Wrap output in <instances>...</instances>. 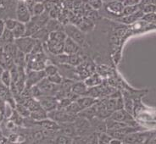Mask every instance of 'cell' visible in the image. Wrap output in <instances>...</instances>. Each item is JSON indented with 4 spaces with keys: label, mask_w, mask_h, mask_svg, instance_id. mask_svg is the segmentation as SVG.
<instances>
[{
    "label": "cell",
    "mask_w": 156,
    "mask_h": 144,
    "mask_svg": "<svg viewBox=\"0 0 156 144\" xmlns=\"http://www.w3.org/2000/svg\"><path fill=\"white\" fill-rule=\"evenodd\" d=\"M76 116L69 114L65 109H55L48 112V118H50L51 120L55 121L58 124L73 122Z\"/></svg>",
    "instance_id": "1"
},
{
    "label": "cell",
    "mask_w": 156,
    "mask_h": 144,
    "mask_svg": "<svg viewBox=\"0 0 156 144\" xmlns=\"http://www.w3.org/2000/svg\"><path fill=\"white\" fill-rule=\"evenodd\" d=\"M63 30L66 32L67 37H70V39H72L73 41H75L78 45L82 46L85 42L84 32L81 31L76 26H75L74 24H66V25H65Z\"/></svg>",
    "instance_id": "2"
},
{
    "label": "cell",
    "mask_w": 156,
    "mask_h": 144,
    "mask_svg": "<svg viewBox=\"0 0 156 144\" xmlns=\"http://www.w3.org/2000/svg\"><path fill=\"white\" fill-rule=\"evenodd\" d=\"M37 42V41L31 37L24 36V37H21L19 38L15 39L14 43H15L16 47L18 48V50L22 52L25 54H28L32 51Z\"/></svg>",
    "instance_id": "3"
},
{
    "label": "cell",
    "mask_w": 156,
    "mask_h": 144,
    "mask_svg": "<svg viewBox=\"0 0 156 144\" xmlns=\"http://www.w3.org/2000/svg\"><path fill=\"white\" fill-rule=\"evenodd\" d=\"M109 118L112 119L114 121L124 122V123H126V124H128L129 125H132V126H136L134 123V119H133V115L131 114V113H129L128 111H126L125 109L115 110L110 114Z\"/></svg>",
    "instance_id": "4"
},
{
    "label": "cell",
    "mask_w": 156,
    "mask_h": 144,
    "mask_svg": "<svg viewBox=\"0 0 156 144\" xmlns=\"http://www.w3.org/2000/svg\"><path fill=\"white\" fill-rule=\"evenodd\" d=\"M46 77L44 70H29L26 76V86L27 88H31V86L38 84L43 79Z\"/></svg>",
    "instance_id": "5"
},
{
    "label": "cell",
    "mask_w": 156,
    "mask_h": 144,
    "mask_svg": "<svg viewBox=\"0 0 156 144\" xmlns=\"http://www.w3.org/2000/svg\"><path fill=\"white\" fill-rule=\"evenodd\" d=\"M31 13L24 1H19L16 7V17L20 22L26 24L31 19Z\"/></svg>",
    "instance_id": "6"
},
{
    "label": "cell",
    "mask_w": 156,
    "mask_h": 144,
    "mask_svg": "<svg viewBox=\"0 0 156 144\" xmlns=\"http://www.w3.org/2000/svg\"><path fill=\"white\" fill-rule=\"evenodd\" d=\"M123 9H124V4L119 1H111L105 4L106 11L119 17L122 16Z\"/></svg>",
    "instance_id": "7"
},
{
    "label": "cell",
    "mask_w": 156,
    "mask_h": 144,
    "mask_svg": "<svg viewBox=\"0 0 156 144\" xmlns=\"http://www.w3.org/2000/svg\"><path fill=\"white\" fill-rule=\"evenodd\" d=\"M41 99L39 100L40 105L44 110H46L47 112L52 111L54 109H57L58 107V102L55 97H40Z\"/></svg>",
    "instance_id": "8"
},
{
    "label": "cell",
    "mask_w": 156,
    "mask_h": 144,
    "mask_svg": "<svg viewBox=\"0 0 156 144\" xmlns=\"http://www.w3.org/2000/svg\"><path fill=\"white\" fill-rule=\"evenodd\" d=\"M79 50H80V45H78L75 41L67 37L64 42V54H77Z\"/></svg>",
    "instance_id": "9"
},
{
    "label": "cell",
    "mask_w": 156,
    "mask_h": 144,
    "mask_svg": "<svg viewBox=\"0 0 156 144\" xmlns=\"http://www.w3.org/2000/svg\"><path fill=\"white\" fill-rule=\"evenodd\" d=\"M46 44H47L48 50L52 54L58 55L64 54V43L48 40Z\"/></svg>",
    "instance_id": "10"
},
{
    "label": "cell",
    "mask_w": 156,
    "mask_h": 144,
    "mask_svg": "<svg viewBox=\"0 0 156 144\" xmlns=\"http://www.w3.org/2000/svg\"><path fill=\"white\" fill-rule=\"evenodd\" d=\"M37 124H38L40 126H42L43 129L47 130V131H50V132H55L57 131L59 128V125L57 122L55 121L51 120L50 118H46L44 120H42L40 121H36Z\"/></svg>",
    "instance_id": "11"
},
{
    "label": "cell",
    "mask_w": 156,
    "mask_h": 144,
    "mask_svg": "<svg viewBox=\"0 0 156 144\" xmlns=\"http://www.w3.org/2000/svg\"><path fill=\"white\" fill-rule=\"evenodd\" d=\"M97 102L98 100L95 97H91V96H86V95L84 97H78V99L76 100V103L78 104V105L80 106V108H81L82 110L93 106Z\"/></svg>",
    "instance_id": "12"
},
{
    "label": "cell",
    "mask_w": 156,
    "mask_h": 144,
    "mask_svg": "<svg viewBox=\"0 0 156 144\" xmlns=\"http://www.w3.org/2000/svg\"><path fill=\"white\" fill-rule=\"evenodd\" d=\"M89 87H87L84 82H76L71 86V92L77 96H85L87 95Z\"/></svg>",
    "instance_id": "13"
},
{
    "label": "cell",
    "mask_w": 156,
    "mask_h": 144,
    "mask_svg": "<svg viewBox=\"0 0 156 144\" xmlns=\"http://www.w3.org/2000/svg\"><path fill=\"white\" fill-rule=\"evenodd\" d=\"M143 16H144V13L141 9H139L138 11H136V13L132 14V15L120 16L121 17V22H123L124 24H133L134 22L137 21L138 19H141Z\"/></svg>",
    "instance_id": "14"
},
{
    "label": "cell",
    "mask_w": 156,
    "mask_h": 144,
    "mask_svg": "<svg viewBox=\"0 0 156 144\" xmlns=\"http://www.w3.org/2000/svg\"><path fill=\"white\" fill-rule=\"evenodd\" d=\"M76 24H77V26L82 31H87L90 29H92L94 26V23L92 21V19H88L87 17H81V19L76 20Z\"/></svg>",
    "instance_id": "15"
},
{
    "label": "cell",
    "mask_w": 156,
    "mask_h": 144,
    "mask_svg": "<svg viewBox=\"0 0 156 144\" xmlns=\"http://www.w3.org/2000/svg\"><path fill=\"white\" fill-rule=\"evenodd\" d=\"M49 16H48V13L47 11L43 12V14L39 15V16H31V20H33L39 27H44L46 26V24L48 21Z\"/></svg>",
    "instance_id": "16"
},
{
    "label": "cell",
    "mask_w": 156,
    "mask_h": 144,
    "mask_svg": "<svg viewBox=\"0 0 156 144\" xmlns=\"http://www.w3.org/2000/svg\"><path fill=\"white\" fill-rule=\"evenodd\" d=\"M67 36L64 30H59V31H51L48 34V39L51 41H55V42H59V43H64L65 40L66 39Z\"/></svg>",
    "instance_id": "17"
},
{
    "label": "cell",
    "mask_w": 156,
    "mask_h": 144,
    "mask_svg": "<svg viewBox=\"0 0 156 144\" xmlns=\"http://www.w3.org/2000/svg\"><path fill=\"white\" fill-rule=\"evenodd\" d=\"M45 28L48 31V32H51V31L63 30L64 26L58 19H49L45 26Z\"/></svg>",
    "instance_id": "18"
},
{
    "label": "cell",
    "mask_w": 156,
    "mask_h": 144,
    "mask_svg": "<svg viewBox=\"0 0 156 144\" xmlns=\"http://www.w3.org/2000/svg\"><path fill=\"white\" fill-rule=\"evenodd\" d=\"M29 117H31L32 121H40L48 118V112L46 110H44L43 108H40V109H37V110L31 111Z\"/></svg>",
    "instance_id": "19"
},
{
    "label": "cell",
    "mask_w": 156,
    "mask_h": 144,
    "mask_svg": "<svg viewBox=\"0 0 156 144\" xmlns=\"http://www.w3.org/2000/svg\"><path fill=\"white\" fill-rule=\"evenodd\" d=\"M48 34H49V32H48V31L44 26V27L39 28L38 30L36 31L33 35L31 36V37H33L37 41H44V42H47L48 39Z\"/></svg>",
    "instance_id": "20"
},
{
    "label": "cell",
    "mask_w": 156,
    "mask_h": 144,
    "mask_svg": "<svg viewBox=\"0 0 156 144\" xmlns=\"http://www.w3.org/2000/svg\"><path fill=\"white\" fill-rule=\"evenodd\" d=\"M12 33L14 35L15 39L24 37L25 33H26V26H25V24L18 21L15 28L12 30Z\"/></svg>",
    "instance_id": "21"
},
{
    "label": "cell",
    "mask_w": 156,
    "mask_h": 144,
    "mask_svg": "<svg viewBox=\"0 0 156 144\" xmlns=\"http://www.w3.org/2000/svg\"><path fill=\"white\" fill-rule=\"evenodd\" d=\"M102 82V80L100 76L98 75H93L86 78V80L84 81V83L86 84L87 87H94L98 85H99Z\"/></svg>",
    "instance_id": "22"
},
{
    "label": "cell",
    "mask_w": 156,
    "mask_h": 144,
    "mask_svg": "<svg viewBox=\"0 0 156 144\" xmlns=\"http://www.w3.org/2000/svg\"><path fill=\"white\" fill-rule=\"evenodd\" d=\"M25 26H26V33H25V36H29V37H31L35 33L36 31L38 30L39 28H41L39 27L38 26L33 20H31V19H30L27 23L25 24Z\"/></svg>",
    "instance_id": "23"
},
{
    "label": "cell",
    "mask_w": 156,
    "mask_h": 144,
    "mask_svg": "<svg viewBox=\"0 0 156 144\" xmlns=\"http://www.w3.org/2000/svg\"><path fill=\"white\" fill-rule=\"evenodd\" d=\"M0 39H1V41L4 43H5V44L14 43V41H15V37H14V35H13V33H12V31L9 30L7 28H5L4 30L2 35L0 37Z\"/></svg>",
    "instance_id": "24"
},
{
    "label": "cell",
    "mask_w": 156,
    "mask_h": 144,
    "mask_svg": "<svg viewBox=\"0 0 156 144\" xmlns=\"http://www.w3.org/2000/svg\"><path fill=\"white\" fill-rule=\"evenodd\" d=\"M65 109L66 110L67 112L70 114H72V115H75V116H76L79 112L82 110L81 108H80V106L78 105V104L76 103V101H72L71 103H70L65 108Z\"/></svg>",
    "instance_id": "25"
},
{
    "label": "cell",
    "mask_w": 156,
    "mask_h": 144,
    "mask_svg": "<svg viewBox=\"0 0 156 144\" xmlns=\"http://www.w3.org/2000/svg\"><path fill=\"white\" fill-rule=\"evenodd\" d=\"M0 82H2L4 86H8V87L10 86L12 82V78L9 70H3L2 75H1V77H0Z\"/></svg>",
    "instance_id": "26"
},
{
    "label": "cell",
    "mask_w": 156,
    "mask_h": 144,
    "mask_svg": "<svg viewBox=\"0 0 156 144\" xmlns=\"http://www.w3.org/2000/svg\"><path fill=\"white\" fill-rule=\"evenodd\" d=\"M8 119L9 120H10L11 121H13L17 126H18V125H23L24 117L21 116V115L16 111V109L13 110V112H12V114H10V116L9 117Z\"/></svg>",
    "instance_id": "27"
},
{
    "label": "cell",
    "mask_w": 156,
    "mask_h": 144,
    "mask_svg": "<svg viewBox=\"0 0 156 144\" xmlns=\"http://www.w3.org/2000/svg\"><path fill=\"white\" fill-rule=\"evenodd\" d=\"M82 62V58L78 55V54H68L67 58V64L73 66L80 65Z\"/></svg>",
    "instance_id": "28"
},
{
    "label": "cell",
    "mask_w": 156,
    "mask_h": 144,
    "mask_svg": "<svg viewBox=\"0 0 156 144\" xmlns=\"http://www.w3.org/2000/svg\"><path fill=\"white\" fill-rule=\"evenodd\" d=\"M16 111L21 115L24 118H27V117L30 116V114H31V111L26 107V106L22 104H19V103H16Z\"/></svg>",
    "instance_id": "29"
},
{
    "label": "cell",
    "mask_w": 156,
    "mask_h": 144,
    "mask_svg": "<svg viewBox=\"0 0 156 144\" xmlns=\"http://www.w3.org/2000/svg\"><path fill=\"white\" fill-rule=\"evenodd\" d=\"M140 9V6L139 4H133V5H126L124 6L123 9V13L122 16H128V15H132L136 13Z\"/></svg>",
    "instance_id": "30"
},
{
    "label": "cell",
    "mask_w": 156,
    "mask_h": 144,
    "mask_svg": "<svg viewBox=\"0 0 156 144\" xmlns=\"http://www.w3.org/2000/svg\"><path fill=\"white\" fill-rule=\"evenodd\" d=\"M55 143L58 144H70L73 143V138L70 137V136H68L65 134H62V135H58L55 140Z\"/></svg>",
    "instance_id": "31"
},
{
    "label": "cell",
    "mask_w": 156,
    "mask_h": 144,
    "mask_svg": "<svg viewBox=\"0 0 156 144\" xmlns=\"http://www.w3.org/2000/svg\"><path fill=\"white\" fill-rule=\"evenodd\" d=\"M45 12V8L43 3H35L31 9V16H39Z\"/></svg>",
    "instance_id": "32"
},
{
    "label": "cell",
    "mask_w": 156,
    "mask_h": 144,
    "mask_svg": "<svg viewBox=\"0 0 156 144\" xmlns=\"http://www.w3.org/2000/svg\"><path fill=\"white\" fill-rule=\"evenodd\" d=\"M111 138L112 137L106 132L98 133V143L108 144L109 143V141L111 140Z\"/></svg>",
    "instance_id": "33"
},
{
    "label": "cell",
    "mask_w": 156,
    "mask_h": 144,
    "mask_svg": "<svg viewBox=\"0 0 156 144\" xmlns=\"http://www.w3.org/2000/svg\"><path fill=\"white\" fill-rule=\"evenodd\" d=\"M47 79L48 82H50L51 83H54L55 85H59L62 83L63 78L61 76V75L58 72H56L55 74L51 75L49 76H47Z\"/></svg>",
    "instance_id": "34"
},
{
    "label": "cell",
    "mask_w": 156,
    "mask_h": 144,
    "mask_svg": "<svg viewBox=\"0 0 156 144\" xmlns=\"http://www.w3.org/2000/svg\"><path fill=\"white\" fill-rule=\"evenodd\" d=\"M48 13V16H49L50 19H58V17H59L60 14H61V9H60V8L58 7V5L55 4V6L51 9Z\"/></svg>",
    "instance_id": "35"
},
{
    "label": "cell",
    "mask_w": 156,
    "mask_h": 144,
    "mask_svg": "<svg viewBox=\"0 0 156 144\" xmlns=\"http://www.w3.org/2000/svg\"><path fill=\"white\" fill-rule=\"evenodd\" d=\"M140 9L144 14H149V13H155V4H146V5H140Z\"/></svg>",
    "instance_id": "36"
},
{
    "label": "cell",
    "mask_w": 156,
    "mask_h": 144,
    "mask_svg": "<svg viewBox=\"0 0 156 144\" xmlns=\"http://www.w3.org/2000/svg\"><path fill=\"white\" fill-rule=\"evenodd\" d=\"M141 19L148 24H154L155 23V13L144 14Z\"/></svg>",
    "instance_id": "37"
},
{
    "label": "cell",
    "mask_w": 156,
    "mask_h": 144,
    "mask_svg": "<svg viewBox=\"0 0 156 144\" xmlns=\"http://www.w3.org/2000/svg\"><path fill=\"white\" fill-rule=\"evenodd\" d=\"M43 70H44V73L46 75V76H49L51 75L55 74L56 72L58 71V68L55 66V65H46Z\"/></svg>",
    "instance_id": "38"
},
{
    "label": "cell",
    "mask_w": 156,
    "mask_h": 144,
    "mask_svg": "<svg viewBox=\"0 0 156 144\" xmlns=\"http://www.w3.org/2000/svg\"><path fill=\"white\" fill-rule=\"evenodd\" d=\"M17 22H18L17 19H10V18H9V19H7L4 20V26H5V28H7L9 30L12 31L16 26Z\"/></svg>",
    "instance_id": "39"
},
{
    "label": "cell",
    "mask_w": 156,
    "mask_h": 144,
    "mask_svg": "<svg viewBox=\"0 0 156 144\" xmlns=\"http://www.w3.org/2000/svg\"><path fill=\"white\" fill-rule=\"evenodd\" d=\"M88 4L91 8L95 10H98L101 8L103 5V0H88Z\"/></svg>",
    "instance_id": "40"
},
{
    "label": "cell",
    "mask_w": 156,
    "mask_h": 144,
    "mask_svg": "<svg viewBox=\"0 0 156 144\" xmlns=\"http://www.w3.org/2000/svg\"><path fill=\"white\" fill-rule=\"evenodd\" d=\"M43 4L44 5V8H45V11L47 12L49 11L55 5L54 4V1H52V0H44V2H43Z\"/></svg>",
    "instance_id": "41"
},
{
    "label": "cell",
    "mask_w": 156,
    "mask_h": 144,
    "mask_svg": "<svg viewBox=\"0 0 156 144\" xmlns=\"http://www.w3.org/2000/svg\"><path fill=\"white\" fill-rule=\"evenodd\" d=\"M16 126H17V125H16L13 121H10V120H9L8 122L6 123V127H7V129H8L9 131H14V130L16 129Z\"/></svg>",
    "instance_id": "42"
},
{
    "label": "cell",
    "mask_w": 156,
    "mask_h": 144,
    "mask_svg": "<svg viewBox=\"0 0 156 144\" xmlns=\"http://www.w3.org/2000/svg\"><path fill=\"white\" fill-rule=\"evenodd\" d=\"M140 5L146 4H155V0H140Z\"/></svg>",
    "instance_id": "43"
},
{
    "label": "cell",
    "mask_w": 156,
    "mask_h": 144,
    "mask_svg": "<svg viewBox=\"0 0 156 144\" xmlns=\"http://www.w3.org/2000/svg\"><path fill=\"white\" fill-rule=\"evenodd\" d=\"M123 141L121 139H117V138H111V140L109 141V144H122Z\"/></svg>",
    "instance_id": "44"
},
{
    "label": "cell",
    "mask_w": 156,
    "mask_h": 144,
    "mask_svg": "<svg viewBox=\"0 0 156 144\" xmlns=\"http://www.w3.org/2000/svg\"><path fill=\"white\" fill-rule=\"evenodd\" d=\"M5 29V26H4V21L3 19H0V37L2 35L3 31Z\"/></svg>",
    "instance_id": "45"
},
{
    "label": "cell",
    "mask_w": 156,
    "mask_h": 144,
    "mask_svg": "<svg viewBox=\"0 0 156 144\" xmlns=\"http://www.w3.org/2000/svg\"><path fill=\"white\" fill-rule=\"evenodd\" d=\"M3 119H4V115H3V114L0 112V123L3 121Z\"/></svg>",
    "instance_id": "46"
},
{
    "label": "cell",
    "mask_w": 156,
    "mask_h": 144,
    "mask_svg": "<svg viewBox=\"0 0 156 144\" xmlns=\"http://www.w3.org/2000/svg\"><path fill=\"white\" fill-rule=\"evenodd\" d=\"M34 2L35 3H43L44 0H34Z\"/></svg>",
    "instance_id": "47"
},
{
    "label": "cell",
    "mask_w": 156,
    "mask_h": 144,
    "mask_svg": "<svg viewBox=\"0 0 156 144\" xmlns=\"http://www.w3.org/2000/svg\"><path fill=\"white\" fill-rule=\"evenodd\" d=\"M4 69L3 68L2 66H0V77H1V75H2V72H3V70H4Z\"/></svg>",
    "instance_id": "48"
},
{
    "label": "cell",
    "mask_w": 156,
    "mask_h": 144,
    "mask_svg": "<svg viewBox=\"0 0 156 144\" xmlns=\"http://www.w3.org/2000/svg\"><path fill=\"white\" fill-rule=\"evenodd\" d=\"M52 1H56V0H52Z\"/></svg>",
    "instance_id": "49"
},
{
    "label": "cell",
    "mask_w": 156,
    "mask_h": 144,
    "mask_svg": "<svg viewBox=\"0 0 156 144\" xmlns=\"http://www.w3.org/2000/svg\"><path fill=\"white\" fill-rule=\"evenodd\" d=\"M104 1H105V0H104Z\"/></svg>",
    "instance_id": "50"
}]
</instances>
